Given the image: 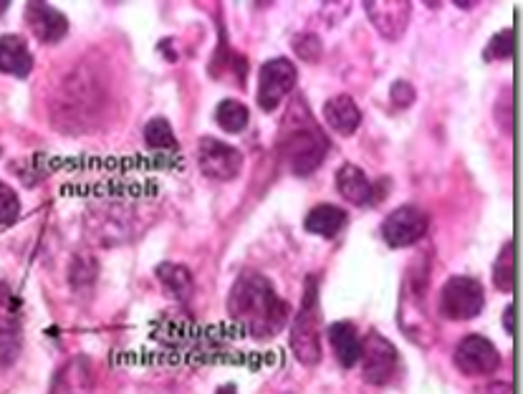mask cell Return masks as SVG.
<instances>
[{
	"mask_svg": "<svg viewBox=\"0 0 523 394\" xmlns=\"http://www.w3.org/2000/svg\"><path fill=\"white\" fill-rule=\"evenodd\" d=\"M228 314L256 339L281 334L291 319L289 304L278 296L271 281L256 271H246L235 278L228 296Z\"/></svg>",
	"mask_w": 523,
	"mask_h": 394,
	"instance_id": "obj_1",
	"label": "cell"
},
{
	"mask_svg": "<svg viewBox=\"0 0 523 394\" xmlns=\"http://www.w3.org/2000/svg\"><path fill=\"white\" fill-rule=\"evenodd\" d=\"M281 132V155L286 157L294 175L306 177L314 170H319L321 162L329 155L331 144L326 134L319 129V124L306 112V107L301 109V104L296 102Z\"/></svg>",
	"mask_w": 523,
	"mask_h": 394,
	"instance_id": "obj_2",
	"label": "cell"
},
{
	"mask_svg": "<svg viewBox=\"0 0 523 394\" xmlns=\"http://www.w3.org/2000/svg\"><path fill=\"white\" fill-rule=\"evenodd\" d=\"M291 349L296 359L306 367H314L321 359V306H319V278L309 276L304 286V299L291 326Z\"/></svg>",
	"mask_w": 523,
	"mask_h": 394,
	"instance_id": "obj_3",
	"label": "cell"
},
{
	"mask_svg": "<svg viewBox=\"0 0 523 394\" xmlns=\"http://www.w3.org/2000/svg\"><path fill=\"white\" fill-rule=\"evenodd\" d=\"M486 306V291L475 278L453 276L440 291V314L448 321H470Z\"/></svg>",
	"mask_w": 523,
	"mask_h": 394,
	"instance_id": "obj_4",
	"label": "cell"
},
{
	"mask_svg": "<svg viewBox=\"0 0 523 394\" xmlns=\"http://www.w3.org/2000/svg\"><path fill=\"white\" fill-rule=\"evenodd\" d=\"M362 377L367 384L385 387L392 382L397 367H400V354L392 347V341L385 339L377 331H369L362 344Z\"/></svg>",
	"mask_w": 523,
	"mask_h": 394,
	"instance_id": "obj_5",
	"label": "cell"
},
{
	"mask_svg": "<svg viewBox=\"0 0 523 394\" xmlns=\"http://www.w3.org/2000/svg\"><path fill=\"white\" fill-rule=\"evenodd\" d=\"M198 165L200 172L210 180H235L243 170V152L220 142V139L203 137L198 144Z\"/></svg>",
	"mask_w": 523,
	"mask_h": 394,
	"instance_id": "obj_6",
	"label": "cell"
},
{
	"mask_svg": "<svg viewBox=\"0 0 523 394\" xmlns=\"http://www.w3.org/2000/svg\"><path fill=\"white\" fill-rule=\"evenodd\" d=\"M296 66L289 59H271L263 64L261 81H258V107L263 112H276L283 96H289L296 86Z\"/></svg>",
	"mask_w": 523,
	"mask_h": 394,
	"instance_id": "obj_7",
	"label": "cell"
},
{
	"mask_svg": "<svg viewBox=\"0 0 523 394\" xmlns=\"http://www.w3.org/2000/svg\"><path fill=\"white\" fill-rule=\"evenodd\" d=\"M427 228H430L427 213H422L420 208H412V205H402L385 218L382 238L390 248H407V245L420 243L427 235Z\"/></svg>",
	"mask_w": 523,
	"mask_h": 394,
	"instance_id": "obj_8",
	"label": "cell"
},
{
	"mask_svg": "<svg viewBox=\"0 0 523 394\" xmlns=\"http://www.w3.org/2000/svg\"><path fill=\"white\" fill-rule=\"evenodd\" d=\"M501 364V354L493 347V341H488L481 334H470L458 341L455 347V367L468 377H483V374H493Z\"/></svg>",
	"mask_w": 523,
	"mask_h": 394,
	"instance_id": "obj_9",
	"label": "cell"
},
{
	"mask_svg": "<svg viewBox=\"0 0 523 394\" xmlns=\"http://www.w3.org/2000/svg\"><path fill=\"white\" fill-rule=\"evenodd\" d=\"M21 347V304L11 293V288L0 283V367L16 362Z\"/></svg>",
	"mask_w": 523,
	"mask_h": 394,
	"instance_id": "obj_10",
	"label": "cell"
},
{
	"mask_svg": "<svg viewBox=\"0 0 523 394\" xmlns=\"http://www.w3.org/2000/svg\"><path fill=\"white\" fill-rule=\"evenodd\" d=\"M369 21L387 41H397L407 31L412 6L405 0H379V3H364Z\"/></svg>",
	"mask_w": 523,
	"mask_h": 394,
	"instance_id": "obj_11",
	"label": "cell"
},
{
	"mask_svg": "<svg viewBox=\"0 0 523 394\" xmlns=\"http://www.w3.org/2000/svg\"><path fill=\"white\" fill-rule=\"evenodd\" d=\"M97 387V372L89 357L79 354V357L69 359L51 384V394H94Z\"/></svg>",
	"mask_w": 523,
	"mask_h": 394,
	"instance_id": "obj_12",
	"label": "cell"
},
{
	"mask_svg": "<svg viewBox=\"0 0 523 394\" xmlns=\"http://www.w3.org/2000/svg\"><path fill=\"white\" fill-rule=\"evenodd\" d=\"M26 23L41 43H59L69 33V21L49 3H28Z\"/></svg>",
	"mask_w": 523,
	"mask_h": 394,
	"instance_id": "obj_13",
	"label": "cell"
},
{
	"mask_svg": "<svg viewBox=\"0 0 523 394\" xmlns=\"http://www.w3.org/2000/svg\"><path fill=\"white\" fill-rule=\"evenodd\" d=\"M329 344L337 354V362L344 369L357 367L359 359H362V339H359V331L352 321H337V324L329 326Z\"/></svg>",
	"mask_w": 523,
	"mask_h": 394,
	"instance_id": "obj_14",
	"label": "cell"
},
{
	"mask_svg": "<svg viewBox=\"0 0 523 394\" xmlns=\"http://www.w3.org/2000/svg\"><path fill=\"white\" fill-rule=\"evenodd\" d=\"M31 69L33 56L28 51L26 38L16 36V33L0 36V71L16 76V79H26Z\"/></svg>",
	"mask_w": 523,
	"mask_h": 394,
	"instance_id": "obj_15",
	"label": "cell"
},
{
	"mask_svg": "<svg viewBox=\"0 0 523 394\" xmlns=\"http://www.w3.org/2000/svg\"><path fill=\"white\" fill-rule=\"evenodd\" d=\"M324 119L334 132L352 137L359 129V124H362V112H359L357 102H354L352 96L339 94L331 96L329 102L324 104Z\"/></svg>",
	"mask_w": 523,
	"mask_h": 394,
	"instance_id": "obj_16",
	"label": "cell"
},
{
	"mask_svg": "<svg viewBox=\"0 0 523 394\" xmlns=\"http://www.w3.org/2000/svg\"><path fill=\"white\" fill-rule=\"evenodd\" d=\"M337 190L339 195L352 205H369L377 200L374 195V185L369 182V177L364 175V170H359L357 165H342L337 170Z\"/></svg>",
	"mask_w": 523,
	"mask_h": 394,
	"instance_id": "obj_17",
	"label": "cell"
},
{
	"mask_svg": "<svg viewBox=\"0 0 523 394\" xmlns=\"http://www.w3.org/2000/svg\"><path fill=\"white\" fill-rule=\"evenodd\" d=\"M344 225H347V213L337 205H316L304 220V228L321 238H337Z\"/></svg>",
	"mask_w": 523,
	"mask_h": 394,
	"instance_id": "obj_18",
	"label": "cell"
},
{
	"mask_svg": "<svg viewBox=\"0 0 523 394\" xmlns=\"http://www.w3.org/2000/svg\"><path fill=\"white\" fill-rule=\"evenodd\" d=\"M157 278L175 299H187L190 291H193V276L180 263H162V266H157Z\"/></svg>",
	"mask_w": 523,
	"mask_h": 394,
	"instance_id": "obj_19",
	"label": "cell"
},
{
	"mask_svg": "<svg viewBox=\"0 0 523 394\" xmlns=\"http://www.w3.org/2000/svg\"><path fill=\"white\" fill-rule=\"evenodd\" d=\"M248 119H251L248 107L238 102V99H225V102H220L218 109H215V122L230 134H241L243 129L248 127Z\"/></svg>",
	"mask_w": 523,
	"mask_h": 394,
	"instance_id": "obj_20",
	"label": "cell"
},
{
	"mask_svg": "<svg viewBox=\"0 0 523 394\" xmlns=\"http://www.w3.org/2000/svg\"><path fill=\"white\" fill-rule=\"evenodd\" d=\"M145 142L150 150H160V152H170V155H177V139H175V132H172V127L167 119L155 117L147 122Z\"/></svg>",
	"mask_w": 523,
	"mask_h": 394,
	"instance_id": "obj_21",
	"label": "cell"
},
{
	"mask_svg": "<svg viewBox=\"0 0 523 394\" xmlns=\"http://www.w3.org/2000/svg\"><path fill=\"white\" fill-rule=\"evenodd\" d=\"M513 278H516V256H513V240H508L498 253L496 266H493V283H496L498 291L511 293Z\"/></svg>",
	"mask_w": 523,
	"mask_h": 394,
	"instance_id": "obj_22",
	"label": "cell"
},
{
	"mask_svg": "<svg viewBox=\"0 0 523 394\" xmlns=\"http://www.w3.org/2000/svg\"><path fill=\"white\" fill-rule=\"evenodd\" d=\"M21 215V197L11 185L0 182V225L16 223Z\"/></svg>",
	"mask_w": 523,
	"mask_h": 394,
	"instance_id": "obj_23",
	"label": "cell"
},
{
	"mask_svg": "<svg viewBox=\"0 0 523 394\" xmlns=\"http://www.w3.org/2000/svg\"><path fill=\"white\" fill-rule=\"evenodd\" d=\"M513 56V28H503L496 36L491 38V43L483 51V59L486 61H501L511 59Z\"/></svg>",
	"mask_w": 523,
	"mask_h": 394,
	"instance_id": "obj_24",
	"label": "cell"
},
{
	"mask_svg": "<svg viewBox=\"0 0 523 394\" xmlns=\"http://www.w3.org/2000/svg\"><path fill=\"white\" fill-rule=\"evenodd\" d=\"M294 48H296V54H299L301 59L311 61V64H314V61H319L321 51H324V48H321L319 36H314V33H304V36L296 38Z\"/></svg>",
	"mask_w": 523,
	"mask_h": 394,
	"instance_id": "obj_25",
	"label": "cell"
},
{
	"mask_svg": "<svg viewBox=\"0 0 523 394\" xmlns=\"http://www.w3.org/2000/svg\"><path fill=\"white\" fill-rule=\"evenodd\" d=\"M390 99H392V107L397 109H405L410 107L412 102H415V86L410 84V81H395V84L390 86Z\"/></svg>",
	"mask_w": 523,
	"mask_h": 394,
	"instance_id": "obj_26",
	"label": "cell"
},
{
	"mask_svg": "<svg viewBox=\"0 0 523 394\" xmlns=\"http://www.w3.org/2000/svg\"><path fill=\"white\" fill-rule=\"evenodd\" d=\"M513 314H516V309H513V304H508L506 311H503V326H506V331L511 336L513 331H516V319H513Z\"/></svg>",
	"mask_w": 523,
	"mask_h": 394,
	"instance_id": "obj_27",
	"label": "cell"
}]
</instances>
